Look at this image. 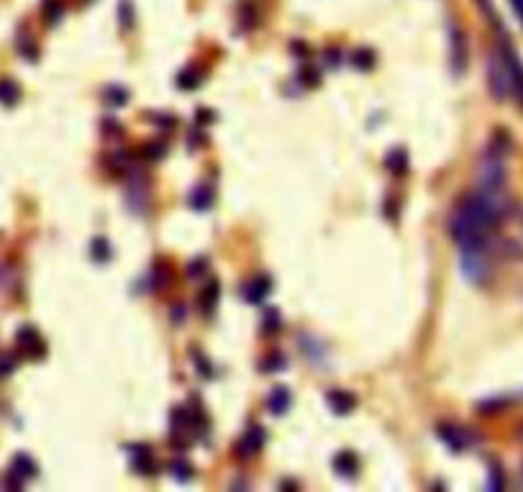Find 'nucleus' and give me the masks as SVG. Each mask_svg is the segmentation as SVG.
Masks as SVG:
<instances>
[{
	"instance_id": "f257e3e1",
	"label": "nucleus",
	"mask_w": 523,
	"mask_h": 492,
	"mask_svg": "<svg viewBox=\"0 0 523 492\" xmlns=\"http://www.w3.org/2000/svg\"><path fill=\"white\" fill-rule=\"evenodd\" d=\"M498 56L503 59L505 69H508V77H511V93L518 98V103L523 105V65L518 54L513 52L511 41L508 39H500V49H498Z\"/></svg>"
},
{
	"instance_id": "f03ea898",
	"label": "nucleus",
	"mask_w": 523,
	"mask_h": 492,
	"mask_svg": "<svg viewBox=\"0 0 523 492\" xmlns=\"http://www.w3.org/2000/svg\"><path fill=\"white\" fill-rule=\"evenodd\" d=\"M487 80H490V90H493L495 98H500V100L508 98V93H511V77H508V69H505L500 56H493V59H490Z\"/></svg>"
},
{
	"instance_id": "7ed1b4c3",
	"label": "nucleus",
	"mask_w": 523,
	"mask_h": 492,
	"mask_svg": "<svg viewBox=\"0 0 523 492\" xmlns=\"http://www.w3.org/2000/svg\"><path fill=\"white\" fill-rule=\"evenodd\" d=\"M39 467L28 459L26 454H19L13 462H10V469H8V484L10 487H21V484L31 480V477H36Z\"/></svg>"
},
{
	"instance_id": "20e7f679",
	"label": "nucleus",
	"mask_w": 523,
	"mask_h": 492,
	"mask_svg": "<svg viewBox=\"0 0 523 492\" xmlns=\"http://www.w3.org/2000/svg\"><path fill=\"white\" fill-rule=\"evenodd\" d=\"M449 34H451V67L454 72H462L467 65V39L457 26L449 28Z\"/></svg>"
},
{
	"instance_id": "39448f33",
	"label": "nucleus",
	"mask_w": 523,
	"mask_h": 492,
	"mask_svg": "<svg viewBox=\"0 0 523 492\" xmlns=\"http://www.w3.org/2000/svg\"><path fill=\"white\" fill-rule=\"evenodd\" d=\"M16 341H19V346L28 356H44V352H47V349H44V341L39 339L36 328H31V325H23V328H21Z\"/></svg>"
},
{
	"instance_id": "423d86ee",
	"label": "nucleus",
	"mask_w": 523,
	"mask_h": 492,
	"mask_svg": "<svg viewBox=\"0 0 523 492\" xmlns=\"http://www.w3.org/2000/svg\"><path fill=\"white\" fill-rule=\"evenodd\" d=\"M264 428L262 426H252L246 434H244V438L239 441V454L244 456V459H249V456H254L257 451H262V446H264Z\"/></svg>"
},
{
	"instance_id": "0eeeda50",
	"label": "nucleus",
	"mask_w": 523,
	"mask_h": 492,
	"mask_svg": "<svg viewBox=\"0 0 523 492\" xmlns=\"http://www.w3.org/2000/svg\"><path fill=\"white\" fill-rule=\"evenodd\" d=\"M439 438L451 449V451H465V449L472 444L469 434H465V431L457 426H439Z\"/></svg>"
},
{
	"instance_id": "6e6552de",
	"label": "nucleus",
	"mask_w": 523,
	"mask_h": 492,
	"mask_svg": "<svg viewBox=\"0 0 523 492\" xmlns=\"http://www.w3.org/2000/svg\"><path fill=\"white\" fill-rule=\"evenodd\" d=\"M131 459H134V469L139 474H154L157 472V462H154V456H151L149 446H134L131 449Z\"/></svg>"
},
{
	"instance_id": "1a4fd4ad",
	"label": "nucleus",
	"mask_w": 523,
	"mask_h": 492,
	"mask_svg": "<svg viewBox=\"0 0 523 492\" xmlns=\"http://www.w3.org/2000/svg\"><path fill=\"white\" fill-rule=\"evenodd\" d=\"M328 405H331V410L334 413H352V410L356 408V398H354V392H349V390H331L328 392Z\"/></svg>"
},
{
	"instance_id": "9d476101",
	"label": "nucleus",
	"mask_w": 523,
	"mask_h": 492,
	"mask_svg": "<svg viewBox=\"0 0 523 492\" xmlns=\"http://www.w3.org/2000/svg\"><path fill=\"white\" fill-rule=\"evenodd\" d=\"M270 292H272L270 277H254L252 282L244 288V297H246L249 303H262Z\"/></svg>"
},
{
	"instance_id": "9b49d317",
	"label": "nucleus",
	"mask_w": 523,
	"mask_h": 492,
	"mask_svg": "<svg viewBox=\"0 0 523 492\" xmlns=\"http://www.w3.org/2000/svg\"><path fill=\"white\" fill-rule=\"evenodd\" d=\"M334 469H337V474H341V477H356V472H359V459H356V454H352V451H339V454L334 456Z\"/></svg>"
},
{
	"instance_id": "f8f14e48",
	"label": "nucleus",
	"mask_w": 523,
	"mask_h": 492,
	"mask_svg": "<svg viewBox=\"0 0 523 492\" xmlns=\"http://www.w3.org/2000/svg\"><path fill=\"white\" fill-rule=\"evenodd\" d=\"M385 167L390 169L395 177H403L408 172V151L405 149H392L387 159H385Z\"/></svg>"
},
{
	"instance_id": "ddd939ff",
	"label": "nucleus",
	"mask_w": 523,
	"mask_h": 492,
	"mask_svg": "<svg viewBox=\"0 0 523 492\" xmlns=\"http://www.w3.org/2000/svg\"><path fill=\"white\" fill-rule=\"evenodd\" d=\"M290 403H292V398H290L288 387H275V390L270 392V400H267V405H270V410L275 413V416H282V413H288Z\"/></svg>"
},
{
	"instance_id": "4468645a",
	"label": "nucleus",
	"mask_w": 523,
	"mask_h": 492,
	"mask_svg": "<svg viewBox=\"0 0 523 492\" xmlns=\"http://www.w3.org/2000/svg\"><path fill=\"white\" fill-rule=\"evenodd\" d=\"M218 295H221V288H218V282H215V279H211L206 288L200 290L198 300H200V306H203L206 313H213L215 303H218Z\"/></svg>"
},
{
	"instance_id": "2eb2a0df",
	"label": "nucleus",
	"mask_w": 523,
	"mask_h": 492,
	"mask_svg": "<svg viewBox=\"0 0 523 492\" xmlns=\"http://www.w3.org/2000/svg\"><path fill=\"white\" fill-rule=\"evenodd\" d=\"M190 205L195 208V211H208L211 205H213V190L208 185H200L193 190V195H190Z\"/></svg>"
},
{
	"instance_id": "dca6fc26",
	"label": "nucleus",
	"mask_w": 523,
	"mask_h": 492,
	"mask_svg": "<svg viewBox=\"0 0 523 492\" xmlns=\"http://www.w3.org/2000/svg\"><path fill=\"white\" fill-rule=\"evenodd\" d=\"M19 98H21L19 85L13 83V80H0V103L13 105V103H19Z\"/></svg>"
},
{
	"instance_id": "f3484780",
	"label": "nucleus",
	"mask_w": 523,
	"mask_h": 492,
	"mask_svg": "<svg viewBox=\"0 0 523 492\" xmlns=\"http://www.w3.org/2000/svg\"><path fill=\"white\" fill-rule=\"evenodd\" d=\"M349 59H352V65H354L356 69H372V67H374L372 49H354Z\"/></svg>"
},
{
	"instance_id": "a211bd4d",
	"label": "nucleus",
	"mask_w": 523,
	"mask_h": 492,
	"mask_svg": "<svg viewBox=\"0 0 523 492\" xmlns=\"http://www.w3.org/2000/svg\"><path fill=\"white\" fill-rule=\"evenodd\" d=\"M62 10H65V3H62V0H44L41 13H44L47 23H56V21L62 19Z\"/></svg>"
},
{
	"instance_id": "6ab92c4d",
	"label": "nucleus",
	"mask_w": 523,
	"mask_h": 492,
	"mask_svg": "<svg viewBox=\"0 0 523 492\" xmlns=\"http://www.w3.org/2000/svg\"><path fill=\"white\" fill-rule=\"evenodd\" d=\"M280 325H282V321H280V316H277V310H275V308H267L264 316H262V328H264V334H277Z\"/></svg>"
},
{
	"instance_id": "aec40b11",
	"label": "nucleus",
	"mask_w": 523,
	"mask_h": 492,
	"mask_svg": "<svg viewBox=\"0 0 523 492\" xmlns=\"http://www.w3.org/2000/svg\"><path fill=\"white\" fill-rule=\"evenodd\" d=\"M259 367L264 372H280V370L288 367V359H285L282 354H270V356H264V359H262Z\"/></svg>"
},
{
	"instance_id": "412c9836",
	"label": "nucleus",
	"mask_w": 523,
	"mask_h": 492,
	"mask_svg": "<svg viewBox=\"0 0 523 492\" xmlns=\"http://www.w3.org/2000/svg\"><path fill=\"white\" fill-rule=\"evenodd\" d=\"M169 472H172V477H175V480H182V482H185V480H190V477H193V467L187 464L185 459H175V462L169 464Z\"/></svg>"
},
{
	"instance_id": "4be33fe9",
	"label": "nucleus",
	"mask_w": 523,
	"mask_h": 492,
	"mask_svg": "<svg viewBox=\"0 0 523 492\" xmlns=\"http://www.w3.org/2000/svg\"><path fill=\"white\" fill-rule=\"evenodd\" d=\"M169 279H172V275H169V270L164 264H157V267L151 270V285H154V288L164 290L169 285Z\"/></svg>"
},
{
	"instance_id": "5701e85b",
	"label": "nucleus",
	"mask_w": 523,
	"mask_h": 492,
	"mask_svg": "<svg viewBox=\"0 0 523 492\" xmlns=\"http://www.w3.org/2000/svg\"><path fill=\"white\" fill-rule=\"evenodd\" d=\"M164 151H167V147H164L162 141H149V144H144V149H141V157L154 162V159L164 157Z\"/></svg>"
},
{
	"instance_id": "b1692460",
	"label": "nucleus",
	"mask_w": 523,
	"mask_h": 492,
	"mask_svg": "<svg viewBox=\"0 0 523 492\" xmlns=\"http://www.w3.org/2000/svg\"><path fill=\"white\" fill-rule=\"evenodd\" d=\"M90 254H93L95 261H108L111 259V244L105 242V239H95Z\"/></svg>"
},
{
	"instance_id": "393cba45",
	"label": "nucleus",
	"mask_w": 523,
	"mask_h": 492,
	"mask_svg": "<svg viewBox=\"0 0 523 492\" xmlns=\"http://www.w3.org/2000/svg\"><path fill=\"white\" fill-rule=\"evenodd\" d=\"M198 83H200V74L195 69H185L178 77V87H182V90H193V87H198Z\"/></svg>"
},
{
	"instance_id": "a878e982",
	"label": "nucleus",
	"mask_w": 523,
	"mask_h": 492,
	"mask_svg": "<svg viewBox=\"0 0 523 492\" xmlns=\"http://www.w3.org/2000/svg\"><path fill=\"white\" fill-rule=\"evenodd\" d=\"M105 98H108L111 105H126L129 93H126V87H108V90H105Z\"/></svg>"
},
{
	"instance_id": "bb28decb",
	"label": "nucleus",
	"mask_w": 523,
	"mask_h": 492,
	"mask_svg": "<svg viewBox=\"0 0 523 492\" xmlns=\"http://www.w3.org/2000/svg\"><path fill=\"white\" fill-rule=\"evenodd\" d=\"M244 13H242V19H244V26L246 28H254V23H257V10H254L252 3H244Z\"/></svg>"
},
{
	"instance_id": "cd10ccee",
	"label": "nucleus",
	"mask_w": 523,
	"mask_h": 492,
	"mask_svg": "<svg viewBox=\"0 0 523 492\" xmlns=\"http://www.w3.org/2000/svg\"><path fill=\"white\" fill-rule=\"evenodd\" d=\"M121 21H123V26H126V28H129L131 21H134V13H131V3H129V0H123V3H121Z\"/></svg>"
},
{
	"instance_id": "c85d7f7f",
	"label": "nucleus",
	"mask_w": 523,
	"mask_h": 492,
	"mask_svg": "<svg viewBox=\"0 0 523 492\" xmlns=\"http://www.w3.org/2000/svg\"><path fill=\"white\" fill-rule=\"evenodd\" d=\"M300 77H306V80H308V85H318V80H321L318 69H313V67H306V69H300Z\"/></svg>"
},
{
	"instance_id": "c756f323",
	"label": "nucleus",
	"mask_w": 523,
	"mask_h": 492,
	"mask_svg": "<svg viewBox=\"0 0 523 492\" xmlns=\"http://www.w3.org/2000/svg\"><path fill=\"white\" fill-rule=\"evenodd\" d=\"M13 367H16V364H13V359H10V356L0 359V377H8L10 372H13Z\"/></svg>"
},
{
	"instance_id": "7c9ffc66",
	"label": "nucleus",
	"mask_w": 523,
	"mask_h": 492,
	"mask_svg": "<svg viewBox=\"0 0 523 492\" xmlns=\"http://www.w3.org/2000/svg\"><path fill=\"white\" fill-rule=\"evenodd\" d=\"M203 270H206V259H195L193 264H190V270H187V275H190V277H195L198 272H203Z\"/></svg>"
},
{
	"instance_id": "2f4dec72",
	"label": "nucleus",
	"mask_w": 523,
	"mask_h": 492,
	"mask_svg": "<svg viewBox=\"0 0 523 492\" xmlns=\"http://www.w3.org/2000/svg\"><path fill=\"white\" fill-rule=\"evenodd\" d=\"M385 211H387V215H390L392 221H395V218H398V200H395V197H390V200H387V205H385Z\"/></svg>"
},
{
	"instance_id": "473e14b6",
	"label": "nucleus",
	"mask_w": 523,
	"mask_h": 492,
	"mask_svg": "<svg viewBox=\"0 0 523 492\" xmlns=\"http://www.w3.org/2000/svg\"><path fill=\"white\" fill-rule=\"evenodd\" d=\"M326 59H328V67H337L341 62V54H339L337 49H328L326 52Z\"/></svg>"
},
{
	"instance_id": "72a5a7b5",
	"label": "nucleus",
	"mask_w": 523,
	"mask_h": 492,
	"mask_svg": "<svg viewBox=\"0 0 523 492\" xmlns=\"http://www.w3.org/2000/svg\"><path fill=\"white\" fill-rule=\"evenodd\" d=\"M511 6H513L515 16H518V19H521V23H523V0H511Z\"/></svg>"
},
{
	"instance_id": "f704fd0d",
	"label": "nucleus",
	"mask_w": 523,
	"mask_h": 492,
	"mask_svg": "<svg viewBox=\"0 0 523 492\" xmlns=\"http://www.w3.org/2000/svg\"><path fill=\"white\" fill-rule=\"evenodd\" d=\"M172 318H175V321H178V318H180V321L185 318V310H182V306H175V310H172Z\"/></svg>"
},
{
	"instance_id": "c9c22d12",
	"label": "nucleus",
	"mask_w": 523,
	"mask_h": 492,
	"mask_svg": "<svg viewBox=\"0 0 523 492\" xmlns=\"http://www.w3.org/2000/svg\"><path fill=\"white\" fill-rule=\"evenodd\" d=\"M477 3H480V8L485 10V13H493V3L490 0H477Z\"/></svg>"
}]
</instances>
